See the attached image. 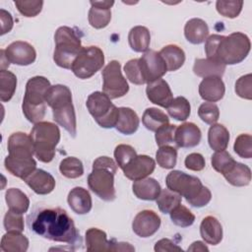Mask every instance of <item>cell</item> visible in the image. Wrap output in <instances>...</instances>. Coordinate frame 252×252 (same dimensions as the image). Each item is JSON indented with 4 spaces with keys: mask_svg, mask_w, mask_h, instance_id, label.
<instances>
[{
    "mask_svg": "<svg viewBox=\"0 0 252 252\" xmlns=\"http://www.w3.org/2000/svg\"><path fill=\"white\" fill-rule=\"evenodd\" d=\"M233 150L242 158H252V137L249 134H240L233 145Z\"/></svg>",
    "mask_w": 252,
    "mask_h": 252,
    "instance_id": "47",
    "label": "cell"
},
{
    "mask_svg": "<svg viewBox=\"0 0 252 252\" xmlns=\"http://www.w3.org/2000/svg\"><path fill=\"white\" fill-rule=\"evenodd\" d=\"M9 62L5 56V53H4V49H1V70H6L5 68H8L9 67Z\"/></svg>",
    "mask_w": 252,
    "mask_h": 252,
    "instance_id": "57",
    "label": "cell"
},
{
    "mask_svg": "<svg viewBox=\"0 0 252 252\" xmlns=\"http://www.w3.org/2000/svg\"><path fill=\"white\" fill-rule=\"evenodd\" d=\"M243 6V1H237V0H228V1H222L218 0L216 2V8L219 14H220L223 17L233 19L236 18Z\"/></svg>",
    "mask_w": 252,
    "mask_h": 252,
    "instance_id": "43",
    "label": "cell"
},
{
    "mask_svg": "<svg viewBox=\"0 0 252 252\" xmlns=\"http://www.w3.org/2000/svg\"><path fill=\"white\" fill-rule=\"evenodd\" d=\"M5 200L10 211L25 214L29 210L30 200L28 196L18 188H10L6 191Z\"/></svg>",
    "mask_w": 252,
    "mask_h": 252,
    "instance_id": "35",
    "label": "cell"
},
{
    "mask_svg": "<svg viewBox=\"0 0 252 252\" xmlns=\"http://www.w3.org/2000/svg\"><path fill=\"white\" fill-rule=\"evenodd\" d=\"M61 174L67 178H78L84 174V166L82 161L75 157H68L61 160L59 164Z\"/></svg>",
    "mask_w": 252,
    "mask_h": 252,
    "instance_id": "40",
    "label": "cell"
},
{
    "mask_svg": "<svg viewBox=\"0 0 252 252\" xmlns=\"http://www.w3.org/2000/svg\"><path fill=\"white\" fill-rule=\"evenodd\" d=\"M160 218L152 210H144L136 215L132 222L133 231L140 237L154 235L160 226Z\"/></svg>",
    "mask_w": 252,
    "mask_h": 252,
    "instance_id": "14",
    "label": "cell"
},
{
    "mask_svg": "<svg viewBox=\"0 0 252 252\" xmlns=\"http://www.w3.org/2000/svg\"><path fill=\"white\" fill-rule=\"evenodd\" d=\"M188 251H209V248L202 241H195L187 249Z\"/></svg>",
    "mask_w": 252,
    "mask_h": 252,
    "instance_id": "56",
    "label": "cell"
},
{
    "mask_svg": "<svg viewBox=\"0 0 252 252\" xmlns=\"http://www.w3.org/2000/svg\"><path fill=\"white\" fill-rule=\"evenodd\" d=\"M4 228L6 231L22 232L24 230V218L22 214L8 211L4 217Z\"/></svg>",
    "mask_w": 252,
    "mask_h": 252,
    "instance_id": "50",
    "label": "cell"
},
{
    "mask_svg": "<svg viewBox=\"0 0 252 252\" xmlns=\"http://www.w3.org/2000/svg\"><path fill=\"white\" fill-rule=\"evenodd\" d=\"M225 180L236 187L246 186L251 181V169L240 162L235 161L224 173H222Z\"/></svg>",
    "mask_w": 252,
    "mask_h": 252,
    "instance_id": "30",
    "label": "cell"
},
{
    "mask_svg": "<svg viewBox=\"0 0 252 252\" xmlns=\"http://www.w3.org/2000/svg\"><path fill=\"white\" fill-rule=\"evenodd\" d=\"M184 35L189 42L200 44L207 39L209 35V27L204 20L193 18L185 24Z\"/></svg>",
    "mask_w": 252,
    "mask_h": 252,
    "instance_id": "28",
    "label": "cell"
},
{
    "mask_svg": "<svg viewBox=\"0 0 252 252\" xmlns=\"http://www.w3.org/2000/svg\"><path fill=\"white\" fill-rule=\"evenodd\" d=\"M89 23L94 29L105 28L111 20V10L114 1H91Z\"/></svg>",
    "mask_w": 252,
    "mask_h": 252,
    "instance_id": "20",
    "label": "cell"
},
{
    "mask_svg": "<svg viewBox=\"0 0 252 252\" xmlns=\"http://www.w3.org/2000/svg\"><path fill=\"white\" fill-rule=\"evenodd\" d=\"M124 72L126 74L127 79L135 84V85H144L146 84L142 73L141 69L139 66V59H131L129 60L125 66H124Z\"/></svg>",
    "mask_w": 252,
    "mask_h": 252,
    "instance_id": "49",
    "label": "cell"
},
{
    "mask_svg": "<svg viewBox=\"0 0 252 252\" xmlns=\"http://www.w3.org/2000/svg\"><path fill=\"white\" fill-rule=\"evenodd\" d=\"M132 189L133 193L138 199L145 201L156 200L161 191L160 184L155 178L151 177H146L134 181Z\"/></svg>",
    "mask_w": 252,
    "mask_h": 252,
    "instance_id": "24",
    "label": "cell"
},
{
    "mask_svg": "<svg viewBox=\"0 0 252 252\" xmlns=\"http://www.w3.org/2000/svg\"><path fill=\"white\" fill-rule=\"evenodd\" d=\"M146 94L149 100L157 105L166 108L173 99L172 92L169 85L163 79H158L148 83Z\"/></svg>",
    "mask_w": 252,
    "mask_h": 252,
    "instance_id": "18",
    "label": "cell"
},
{
    "mask_svg": "<svg viewBox=\"0 0 252 252\" xmlns=\"http://www.w3.org/2000/svg\"><path fill=\"white\" fill-rule=\"evenodd\" d=\"M24 181L27 185L38 195H46L53 191L55 188V179L47 171L36 168L29 176H27Z\"/></svg>",
    "mask_w": 252,
    "mask_h": 252,
    "instance_id": "19",
    "label": "cell"
},
{
    "mask_svg": "<svg viewBox=\"0 0 252 252\" xmlns=\"http://www.w3.org/2000/svg\"><path fill=\"white\" fill-rule=\"evenodd\" d=\"M101 76L103 80L102 93H104L110 99L122 97L128 93L129 86L122 75L121 65L118 61H110L103 68Z\"/></svg>",
    "mask_w": 252,
    "mask_h": 252,
    "instance_id": "11",
    "label": "cell"
},
{
    "mask_svg": "<svg viewBox=\"0 0 252 252\" xmlns=\"http://www.w3.org/2000/svg\"><path fill=\"white\" fill-rule=\"evenodd\" d=\"M30 229L35 234L70 245L82 244V238L73 220L61 208H44L28 217Z\"/></svg>",
    "mask_w": 252,
    "mask_h": 252,
    "instance_id": "1",
    "label": "cell"
},
{
    "mask_svg": "<svg viewBox=\"0 0 252 252\" xmlns=\"http://www.w3.org/2000/svg\"><path fill=\"white\" fill-rule=\"evenodd\" d=\"M0 247L5 252H25L29 248V239L22 232L7 231L2 236Z\"/></svg>",
    "mask_w": 252,
    "mask_h": 252,
    "instance_id": "34",
    "label": "cell"
},
{
    "mask_svg": "<svg viewBox=\"0 0 252 252\" xmlns=\"http://www.w3.org/2000/svg\"><path fill=\"white\" fill-rule=\"evenodd\" d=\"M119 114L115 128L124 135L134 134L139 127L140 120L137 113L129 107H119Z\"/></svg>",
    "mask_w": 252,
    "mask_h": 252,
    "instance_id": "29",
    "label": "cell"
},
{
    "mask_svg": "<svg viewBox=\"0 0 252 252\" xmlns=\"http://www.w3.org/2000/svg\"><path fill=\"white\" fill-rule=\"evenodd\" d=\"M139 66L146 84L161 79L167 72L165 62L159 52L156 50H147L139 58Z\"/></svg>",
    "mask_w": 252,
    "mask_h": 252,
    "instance_id": "12",
    "label": "cell"
},
{
    "mask_svg": "<svg viewBox=\"0 0 252 252\" xmlns=\"http://www.w3.org/2000/svg\"><path fill=\"white\" fill-rule=\"evenodd\" d=\"M114 239L107 240L106 233L96 227L86 231V247L88 251H114Z\"/></svg>",
    "mask_w": 252,
    "mask_h": 252,
    "instance_id": "23",
    "label": "cell"
},
{
    "mask_svg": "<svg viewBox=\"0 0 252 252\" xmlns=\"http://www.w3.org/2000/svg\"><path fill=\"white\" fill-rule=\"evenodd\" d=\"M4 53L9 63L20 66L31 65L36 58V52L33 46L22 40H17L9 44L4 49Z\"/></svg>",
    "mask_w": 252,
    "mask_h": 252,
    "instance_id": "13",
    "label": "cell"
},
{
    "mask_svg": "<svg viewBox=\"0 0 252 252\" xmlns=\"http://www.w3.org/2000/svg\"><path fill=\"white\" fill-rule=\"evenodd\" d=\"M67 202L71 210L78 215H86L92 210L93 202L90 192L83 187H74L68 194Z\"/></svg>",
    "mask_w": 252,
    "mask_h": 252,
    "instance_id": "22",
    "label": "cell"
},
{
    "mask_svg": "<svg viewBox=\"0 0 252 252\" xmlns=\"http://www.w3.org/2000/svg\"><path fill=\"white\" fill-rule=\"evenodd\" d=\"M156 160L158 164L162 168H173L176 165L177 160L176 149L168 145L159 147V149L156 153Z\"/></svg>",
    "mask_w": 252,
    "mask_h": 252,
    "instance_id": "41",
    "label": "cell"
},
{
    "mask_svg": "<svg viewBox=\"0 0 252 252\" xmlns=\"http://www.w3.org/2000/svg\"><path fill=\"white\" fill-rule=\"evenodd\" d=\"M201 138L200 128L192 122H185L177 126L174 132V143L178 148L196 147L200 144Z\"/></svg>",
    "mask_w": 252,
    "mask_h": 252,
    "instance_id": "17",
    "label": "cell"
},
{
    "mask_svg": "<svg viewBox=\"0 0 252 252\" xmlns=\"http://www.w3.org/2000/svg\"><path fill=\"white\" fill-rule=\"evenodd\" d=\"M235 93L238 96L251 99L252 98V75L247 74L241 76L235 83Z\"/></svg>",
    "mask_w": 252,
    "mask_h": 252,
    "instance_id": "51",
    "label": "cell"
},
{
    "mask_svg": "<svg viewBox=\"0 0 252 252\" xmlns=\"http://www.w3.org/2000/svg\"><path fill=\"white\" fill-rule=\"evenodd\" d=\"M200 234L203 240L211 245H218L222 239V227L217 218L208 216L200 224Z\"/></svg>",
    "mask_w": 252,
    "mask_h": 252,
    "instance_id": "25",
    "label": "cell"
},
{
    "mask_svg": "<svg viewBox=\"0 0 252 252\" xmlns=\"http://www.w3.org/2000/svg\"><path fill=\"white\" fill-rule=\"evenodd\" d=\"M8 153L13 158H32L34 155L33 143L30 135L15 132L8 138Z\"/></svg>",
    "mask_w": 252,
    "mask_h": 252,
    "instance_id": "15",
    "label": "cell"
},
{
    "mask_svg": "<svg viewBox=\"0 0 252 252\" xmlns=\"http://www.w3.org/2000/svg\"><path fill=\"white\" fill-rule=\"evenodd\" d=\"M159 54L163 58L167 71H176L185 62V53L183 49L175 44H168L161 48Z\"/></svg>",
    "mask_w": 252,
    "mask_h": 252,
    "instance_id": "32",
    "label": "cell"
},
{
    "mask_svg": "<svg viewBox=\"0 0 252 252\" xmlns=\"http://www.w3.org/2000/svg\"><path fill=\"white\" fill-rule=\"evenodd\" d=\"M136 156L137 153L135 149L130 145L120 144L114 150L115 161L121 169H123Z\"/></svg>",
    "mask_w": 252,
    "mask_h": 252,
    "instance_id": "44",
    "label": "cell"
},
{
    "mask_svg": "<svg viewBox=\"0 0 252 252\" xmlns=\"http://www.w3.org/2000/svg\"><path fill=\"white\" fill-rule=\"evenodd\" d=\"M225 93V87L220 77L204 78L199 85L200 96L209 102L220 100Z\"/></svg>",
    "mask_w": 252,
    "mask_h": 252,
    "instance_id": "21",
    "label": "cell"
},
{
    "mask_svg": "<svg viewBox=\"0 0 252 252\" xmlns=\"http://www.w3.org/2000/svg\"><path fill=\"white\" fill-rule=\"evenodd\" d=\"M170 219L172 222L180 227H187L193 224L195 221L194 214L185 206L179 204L170 213Z\"/></svg>",
    "mask_w": 252,
    "mask_h": 252,
    "instance_id": "42",
    "label": "cell"
},
{
    "mask_svg": "<svg viewBox=\"0 0 252 252\" xmlns=\"http://www.w3.org/2000/svg\"><path fill=\"white\" fill-rule=\"evenodd\" d=\"M0 98L2 102L9 101L17 88V77L8 70L0 71Z\"/></svg>",
    "mask_w": 252,
    "mask_h": 252,
    "instance_id": "37",
    "label": "cell"
},
{
    "mask_svg": "<svg viewBox=\"0 0 252 252\" xmlns=\"http://www.w3.org/2000/svg\"><path fill=\"white\" fill-rule=\"evenodd\" d=\"M86 105L90 114L100 127L106 129L115 127L119 110L104 93H92L87 98Z\"/></svg>",
    "mask_w": 252,
    "mask_h": 252,
    "instance_id": "9",
    "label": "cell"
},
{
    "mask_svg": "<svg viewBox=\"0 0 252 252\" xmlns=\"http://www.w3.org/2000/svg\"><path fill=\"white\" fill-rule=\"evenodd\" d=\"M208 142L215 152L226 150L229 142L228 130L221 124H213L208 132Z\"/></svg>",
    "mask_w": 252,
    "mask_h": 252,
    "instance_id": "33",
    "label": "cell"
},
{
    "mask_svg": "<svg viewBox=\"0 0 252 252\" xmlns=\"http://www.w3.org/2000/svg\"><path fill=\"white\" fill-rule=\"evenodd\" d=\"M51 87L50 82L42 76L31 78L26 85V92L23 99V113L32 123L42 120L46 110V94Z\"/></svg>",
    "mask_w": 252,
    "mask_h": 252,
    "instance_id": "6",
    "label": "cell"
},
{
    "mask_svg": "<svg viewBox=\"0 0 252 252\" xmlns=\"http://www.w3.org/2000/svg\"><path fill=\"white\" fill-rule=\"evenodd\" d=\"M151 34L149 30L143 26L132 28L128 34V42L135 52H146L149 49Z\"/></svg>",
    "mask_w": 252,
    "mask_h": 252,
    "instance_id": "31",
    "label": "cell"
},
{
    "mask_svg": "<svg viewBox=\"0 0 252 252\" xmlns=\"http://www.w3.org/2000/svg\"><path fill=\"white\" fill-rule=\"evenodd\" d=\"M18 11L25 17L31 18L37 16L42 9L43 1H23L17 0L14 2Z\"/></svg>",
    "mask_w": 252,
    "mask_h": 252,
    "instance_id": "48",
    "label": "cell"
},
{
    "mask_svg": "<svg viewBox=\"0 0 252 252\" xmlns=\"http://www.w3.org/2000/svg\"><path fill=\"white\" fill-rule=\"evenodd\" d=\"M165 183L167 189L184 197L192 207L202 208L212 199L211 191L202 184L198 177L183 171H170L165 178Z\"/></svg>",
    "mask_w": 252,
    "mask_h": 252,
    "instance_id": "3",
    "label": "cell"
},
{
    "mask_svg": "<svg viewBox=\"0 0 252 252\" xmlns=\"http://www.w3.org/2000/svg\"><path fill=\"white\" fill-rule=\"evenodd\" d=\"M225 71V65L221 62L210 59V58H199L196 59L193 66V72L198 77H220L221 78Z\"/></svg>",
    "mask_w": 252,
    "mask_h": 252,
    "instance_id": "26",
    "label": "cell"
},
{
    "mask_svg": "<svg viewBox=\"0 0 252 252\" xmlns=\"http://www.w3.org/2000/svg\"><path fill=\"white\" fill-rule=\"evenodd\" d=\"M45 100L52 109L53 120L72 137H76L77 121L70 89L64 85L51 86L47 91Z\"/></svg>",
    "mask_w": 252,
    "mask_h": 252,
    "instance_id": "4",
    "label": "cell"
},
{
    "mask_svg": "<svg viewBox=\"0 0 252 252\" xmlns=\"http://www.w3.org/2000/svg\"><path fill=\"white\" fill-rule=\"evenodd\" d=\"M168 114L177 121H185L191 112L189 101L184 96H177L166 107Z\"/></svg>",
    "mask_w": 252,
    "mask_h": 252,
    "instance_id": "38",
    "label": "cell"
},
{
    "mask_svg": "<svg viewBox=\"0 0 252 252\" xmlns=\"http://www.w3.org/2000/svg\"><path fill=\"white\" fill-rule=\"evenodd\" d=\"M34 149V156L41 162H50L55 156V149L60 141V130L52 122L40 121L34 124L30 134Z\"/></svg>",
    "mask_w": 252,
    "mask_h": 252,
    "instance_id": "7",
    "label": "cell"
},
{
    "mask_svg": "<svg viewBox=\"0 0 252 252\" xmlns=\"http://www.w3.org/2000/svg\"><path fill=\"white\" fill-rule=\"evenodd\" d=\"M181 196L169 189H162L156 199L159 211L163 214H169L176 206L181 204Z\"/></svg>",
    "mask_w": 252,
    "mask_h": 252,
    "instance_id": "39",
    "label": "cell"
},
{
    "mask_svg": "<svg viewBox=\"0 0 252 252\" xmlns=\"http://www.w3.org/2000/svg\"><path fill=\"white\" fill-rule=\"evenodd\" d=\"M5 168L14 176L25 179L36 169V161L32 158H13L9 156L4 160Z\"/></svg>",
    "mask_w": 252,
    "mask_h": 252,
    "instance_id": "27",
    "label": "cell"
},
{
    "mask_svg": "<svg viewBox=\"0 0 252 252\" xmlns=\"http://www.w3.org/2000/svg\"><path fill=\"white\" fill-rule=\"evenodd\" d=\"M198 115L202 121L209 125H213L219 120L220 109L214 102H204L199 106Z\"/></svg>",
    "mask_w": 252,
    "mask_h": 252,
    "instance_id": "46",
    "label": "cell"
},
{
    "mask_svg": "<svg viewBox=\"0 0 252 252\" xmlns=\"http://www.w3.org/2000/svg\"><path fill=\"white\" fill-rule=\"evenodd\" d=\"M142 122L148 130L156 132L163 125L168 124L169 118L160 109L156 107H150L144 111L142 116Z\"/></svg>",
    "mask_w": 252,
    "mask_h": 252,
    "instance_id": "36",
    "label": "cell"
},
{
    "mask_svg": "<svg viewBox=\"0 0 252 252\" xmlns=\"http://www.w3.org/2000/svg\"><path fill=\"white\" fill-rule=\"evenodd\" d=\"M155 251L156 252H164V251H182V248L179 247L177 244H175L173 241H171L168 238H162L158 240L155 244Z\"/></svg>",
    "mask_w": 252,
    "mask_h": 252,
    "instance_id": "54",
    "label": "cell"
},
{
    "mask_svg": "<svg viewBox=\"0 0 252 252\" xmlns=\"http://www.w3.org/2000/svg\"><path fill=\"white\" fill-rule=\"evenodd\" d=\"M0 20H1V35H3L12 30L14 22L11 14L4 9L0 10Z\"/></svg>",
    "mask_w": 252,
    "mask_h": 252,
    "instance_id": "55",
    "label": "cell"
},
{
    "mask_svg": "<svg viewBox=\"0 0 252 252\" xmlns=\"http://www.w3.org/2000/svg\"><path fill=\"white\" fill-rule=\"evenodd\" d=\"M117 166V163L108 157H99L93 162V170L88 176V185L103 201L111 202L116 197L114 175Z\"/></svg>",
    "mask_w": 252,
    "mask_h": 252,
    "instance_id": "5",
    "label": "cell"
},
{
    "mask_svg": "<svg viewBox=\"0 0 252 252\" xmlns=\"http://www.w3.org/2000/svg\"><path fill=\"white\" fill-rule=\"evenodd\" d=\"M104 64V55L97 46L83 47L74 60L71 70L79 79H89L99 71Z\"/></svg>",
    "mask_w": 252,
    "mask_h": 252,
    "instance_id": "10",
    "label": "cell"
},
{
    "mask_svg": "<svg viewBox=\"0 0 252 252\" xmlns=\"http://www.w3.org/2000/svg\"><path fill=\"white\" fill-rule=\"evenodd\" d=\"M54 41V62L61 68L71 69L74 60L83 48L78 32L72 28L60 27L55 32Z\"/></svg>",
    "mask_w": 252,
    "mask_h": 252,
    "instance_id": "8",
    "label": "cell"
},
{
    "mask_svg": "<svg viewBox=\"0 0 252 252\" xmlns=\"http://www.w3.org/2000/svg\"><path fill=\"white\" fill-rule=\"evenodd\" d=\"M156 161L149 156H136L122 170L124 175L133 181L146 178L154 172Z\"/></svg>",
    "mask_w": 252,
    "mask_h": 252,
    "instance_id": "16",
    "label": "cell"
},
{
    "mask_svg": "<svg viewBox=\"0 0 252 252\" xmlns=\"http://www.w3.org/2000/svg\"><path fill=\"white\" fill-rule=\"evenodd\" d=\"M212 166L214 169L220 173H224L234 162V158L225 150L220 152H216L211 158Z\"/></svg>",
    "mask_w": 252,
    "mask_h": 252,
    "instance_id": "45",
    "label": "cell"
},
{
    "mask_svg": "<svg viewBox=\"0 0 252 252\" xmlns=\"http://www.w3.org/2000/svg\"><path fill=\"white\" fill-rule=\"evenodd\" d=\"M249 37L242 32H232L227 36L212 34L205 40L207 58L215 59L222 64L234 65L242 62L250 52Z\"/></svg>",
    "mask_w": 252,
    "mask_h": 252,
    "instance_id": "2",
    "label": "cell"
},
{
    "mask_svg": "<svg viewBox=\"0 0 252 252\" xmlns=\"http://www.w3.org/2000/svg\"><path fill=\"white\" fill-rule=\"evenodd\" d=\"M184 164H185V167L189 170L200 171V170L204 169V167L206 165V161H205L204 157L201 154L192 153L186 157V158L184 160Z\"/></svg>",
    "mask_w": 252,
    "mask_h": 252,
    "instance_id": "53",
    "label": "cell"
},
{
    "mask_svg": "<svg viewBox=\"0 0 252 252\" xmlns=\"http://www.w3.org/2000/svg\"><path fill=\"white\" fill-rule=\"evenodd\" d=\"M176 125L166 124L156 131V142L158 147L168 145L174 142V132Z\"/></svg>",
    "mask_w": 252,
    "mask_h": 252,
    "instance_id": "52",
    "label": "cell"
}]
</instances>
